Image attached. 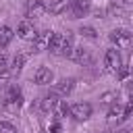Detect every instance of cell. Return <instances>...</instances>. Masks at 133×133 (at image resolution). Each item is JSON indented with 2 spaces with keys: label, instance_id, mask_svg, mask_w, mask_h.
Segmentation results:
<instances>
[{
  "label": "cell",
  "instance_id": "6da1fadb",
  "mask_svg": "<svg viewBox=\"0 0 133 133\" xmlns=\"http://www.w3.org/2000/svg\"><path fill=\"white\" fill-rule=\"evenodd\" d=\"M21 104H23V94L17 85H8L4 89V96H2V106L4 110L8 112H19L21 110Z\"/></svg>",
  "mask_w": 133,
  "mask_h": 133
},
{
  "label": "cell",
  "instance_id": "7a4b0ae2",
  "mask_svg": "<svg viewBox=\"0 0 133 133\" xmlns=\"http://www.w3.org/2000/svg\"><path fill=\"white\" fill-rule=\"evenodd\" d=\"M108 37H110L112 46H114V48H118V50L129 48V46H131V42H133V33H131L129 29H125V27H116V29H112Z\"/></svg>",
  "mask_w": 133,
  "mask_h": 133
},
{
  "label": "cell",
  "instance_id": "3957f363",
  "mask_svg": "<svg viewBox=\"0 0 133 133\" xmlns=\"http://www.w3.org/2000/svg\"><path fill=\"white\" fill-rule=\"evenodd\" d=\"M104 66H106V71L108 73H118L121 71V66H123V58H121V52H118V48H108L106 52H104Z\"/></svg>",
  "mask_w": 133,
  "mask_h": 133
},
{
  "label": "cell",
  "instance_id": "277c9868",
  "mask_svg": "<svg viewBox=\"0 0 133 133\" xmlns=\"http://www.w3.org/2000/svg\"><path fill=\"white\" fill-rule=\"evenodd\" d=\"M69 112H71V116H73L75 121L83 123V121H87V118L91 116L94 108H91L89 102H77V104H73V106L69 108Z\"/></svg>",
  "mask_w": 133,
  "mask_h": 133
},
{
  "label": "cell",
  "instance_id": "5b68a950",
  "mask_svg": "<svg viewBox=\"0 0 133 133\" xmlns=\"http://www.w3.org/2000/svg\"><path fill=\"white\" fill-rule=\"evenodd\" d=\"M46 10H48V6L42 0H29V4L25 8V17H27V21H37L46 15Z\"/></svg>",
  "mask_w": 133,
  "mask_h": 133
},
{
  "label": "cell",
  "instance_id": "8992f818",
  "mask_svg": "<svg viewBox=\"0 0 133 133\" xmlns=\"http://www.w3.org/2000/svg\"><path fill=\"white\" fill-rule=\"evenodd\" d=\"M50 35H52V31H50V29L35 31V37L31 39V50H33V54H37V52H42V50H48Z\"/></svg>",
  "mask_w": 133,
  "mask_h": 133
},
{
  "label": "cell",
  "instance_id": "52a82bcc",
  "mask_svg": "<svg viewBox=\"0 0 133 133\" xmlns=\"http://www.w3.org/2000/svg\"><path fill=\"white\" fill-rule=\"evenodd\" d=\"M73 89H75V79L73 77H64V79H60V81L54 83V94L58 98H66Z\"/></svg>",
  "mask_w": 133,
  "mask_h": 133
},
{
  "label": "cell",
  "instance_id": "ba28073f",
  "mask_svg": "<svg viewBox=\"0 0 133 133\" xmlns=\"http://www.w3.org/2000/svg\"><path fill=\"white\" fill-rule=\"evenodd\" d=\"M71 58H73L77 64H83V66H89V64L94 62V58H91V52H89L87 48H83V46H75V50H73Z\"/></svg>",
  "mask_w": 133,
  "mask_h": 133
},
{
  "label": "cell",
  "instance_id": "9c48e42d",
  "mask_svg": "<svg viewBox=\"0 0 133 133\" xmlns=\"http://www.w3.org/2000/svg\"><path fill=\"white\" fill-rule=\"evenodd\" d=\"M33 81H35L37 85H50V83H54V73H52V69H48V66H37V71L33 73Z\"/></svg>",
  "mask_w": 133,
  "mask_h": 133
},
{
  "label": "cell",
  "instance_id": "30bf717a",
  "mask_svg": "<svg viewBox=\"0 0 133 133\" xmlns=\"http://www.w3.org/2000/svg\"><path fill=\"white\" fill-rule=\"evenodd\" d=\"M73 19H81L89 12V0H71V6H69Z\"/></svg>",
  "mask_w": 133,
  "mask_h": 133
},
{
  "label": "cell",
  "instance_id": "8fae6325",
  "mask_svg": "<svg viewBox=\"0 0 133 133\" xmlns=\"http://www.w3.org/2000/svg\"><path fill=\"white\" fill-rule=\"evenodd\" d=\"M17 35H19L21 39H25V42H31V39L35 37L33 23H31V21H21V23L17 25Z\"/></svg>",
  "mask_w": 133,
  "mask_h": 133
},
{
  "label": "cell",
  "instance_id": "7c38bea8",
  "mask_svg": "<svg viewBox=\"0 0 133 133\" xmlns=\"http://www.w3.org/2000/svg\"><path fill=\"white\" fill-rule=\"evenodd\" d=\"M56 98H58V96H56L54 91H52V94H46V96L39 100L42 112H46V114H48V112H54V110H56V104L60 102V100H56Z\"/></svg>",
  "mask_w": 133,
  "mask_h": 133
},
{
  "label": "cell",
  "instance_id": "4fadbf2b",
  "mask_svg": "<svg viewBox=\"0 0 133 133\" xmlns=\"http://www.w3.org/2000/svg\"><path fill=\"white\" fill-rule=\"evenodd\" d=\"M62 42H64V33H54V31H52L50 42H48V52H50V54H60Z\"/></svg>",
  "mask_w": 133,
  "mask_h": 133
},
{
  "label": "cell",
  "instance_id": "5bb4252c",
  "mask_svg": "<svg viewBox=\"0 0 133 133\" xmlns=\"http://www.w3.org/2000/svg\"><path fill=\"white\" fill-rule=\"evenodd\" d=\"M73 50H75V37H73V33H64V42H62V50H60V56H64V58H71V54H73Z\"/></svg>",
  "mask_w": 133,
  "mask_h": 133
},
{
  "label": "cell",
  "instance_id": "9a60e30c",
  "mask_svg": "<svg viewBox=\"0 0 133 133\" xmlns=\"http://www.w3.org/2000/svg\"><path fill=\"white\" fill-rule=\"evenodd\" d=\"M69 6H71V0H50L48 10H50L52 15H62V12L69 10Z\"/></svg>",
  "mask_w": 133,
  "mask_h": 133
},
{
  "label": "cell",
  "instance_id": "2e32d148",
  "mask_svg": "<svg viewBox=\"0 0 133 133\" xmlns=\"http://www.w3.org/2000/svg\"><path fill=\"white\" fill-rule=\"evenodd\" d=\"M123 118H125V108L118 102L110 104V108H108V121L114 123V121H123Z\"/></svg>",
  "mask_w": 133,
  "mask_h": 133
},
{
  "label": "cell",
  "instance_id": "e0dca14e",
  "mask_svg": "<svg viewBox=\"0 0 133 133\" xmlns=\"http://www.w3.org/2000/svg\"><path fill=\"white\" fill-rule=\"evenodd\" d=\"M12 35H15V31H12L8 25H2V27H0V48H6V46L12 42Z\"/></svg>",
  "mask_w": 133,
  "mask_h": 133
},
{
  "label": "cell",
  "instance_id": "ac0fdd59",
  "mask_svg": "<svg viewBox=\"0 0 133 133\" xmlns=\"http://www.w3.org/2000/svg\"><path fill=\"white\" fill-rule=\"evenodd\" d=\"M25 62H27V56L25 54H15V58H12V71H21L23 66H25Z\"/></svg>",
  "mask_w": 133,
  "mask_h": 133
},
{
  "label": "cell",
  "instance_id": "d6986e66",
  "mask_svg": "<svg viewBox=\"0 0 133 133\" xmlns=\"http://www.w3.org/2000/svg\"><path fill=\"white\" fill-rule=\"evenodd\" d=\"M0 133H19L10 121H0Z\"/></svg>",
  "mask_w": 133,
  "mask_h": 133
},
{
  "label": "cell",
  "instance_id": "ffe728a7",
  "mask_svg": "<svg viewBox=\"0 0 133 133\" xmlns=\"http://www.w3.org/2000/svg\"><path fill=\"white\" fill-rule=\"evenodd\" d=\"M100 102H102V104H106V106H110V104H114V102H116V94H114V91H106V94L100 98Z\"/></svg>",
  "mask_w": 133,
  "mask_h": 133
},
{
  "label": "cell",
  "instance_id": "44dd1931",
  "mask_svg": "<svg viewBox=\"0 0 133 133\" xmlns=\"http://www.w3.org/2000/svg\"><path fill=\"white\" fill-rule=\"evenodd\" d=\"M79 33H81L83 37H87V39H96V37H98L94 27H81V29H79Z\"/></svg>",
  "mask_w": 133,
  "mask_h": 133
},
{
  "label": "cell",
  "instance_id": "7402d4cb",
  "mask_svg": "<svg viewBox=\"0 0 133 133\" xmlns=\"http://www.w3.org/2000/svg\"><path fill=\"white\" fill-rule=\"evenodd\" d=\"M123 108H125V118L131 116V112H133V94H129V102H127Z\"/></svg>",
  "mask_w": 133,
  "mask_h": 133
},
{
  "label": "cell",
  "instance_id": "603a6c76",
  "mask_svg": "<svg viewBox=\"0 0 133 133\" xmlns=\"http://www.w3.org/2000/svg\"><path fill=\"white\" fill-rule=\"evenodd\" d=\"M2 69H8V56L4 52H0V71Z\"/></svg>",
  "mask_w": 133,
  "mask_h": 133
},
{
  "label": "cell",
  "instance_id": "cb8c5ba5",
  "mask_svg": "<svg viewBox=\"0 0 133 133\" xmlns=\"http://www.w3.org/2000/svg\"><path fill=\"white\" fill-rule=\"evenodd\" d=\"M48 133H60V125H58V123H54V125L48 129Z\"/></svg>",
  "mask_w": 133,
  "mask_h": 133
},
{
  "label": "cell",
  "instance_id": "d4e9b609",
  "mask_svg": "<svg viewBox=\"0 0 133 133\" xmlns=\"http://www.w3.org/2000/svg\"><path fill=\"white\" fill-rule=\"evenodd\" d=\"M0 85H2V81H0Z\"/></svg>",
  "mask_w": 133,
  "mask_h": 133
},
{
  "label": "cell",
  "instance_id": "484cf974",
  "mask_svg": "<svg viewBox=\"0 0 133 133\" xmlns=\"http://www.w3.org/2000/svg\"><path fill=\"white\" fill-rule=\"evenodd\" d=\"M106 133H110V131H106Z\"/></svg>",
  "mask_w": 133,
  "mask_h": 133
}]
</instances>
